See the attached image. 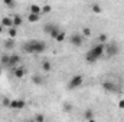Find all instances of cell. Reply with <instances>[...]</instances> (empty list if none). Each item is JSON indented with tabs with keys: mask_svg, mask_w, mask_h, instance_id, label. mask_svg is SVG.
<instances>
[{
	"mask_svg": "<svg viewBox=\"0 0 124 122\" xmlns=\"http://www.w3.org/2000/svg\"><path fill=\"white\" fill-rule=\"evenodd\" d=\"M87 122H97V119L94 118V119H91V121H87Z\"/></svg>",
	"mask_w": 124,
	"mask_h": 122,
	"instance_id": "34",
	"label": "cell"
},
{
	"mask_svg": "<svg viewBox=\"0 0 124 122\" xmlns=\"http://www.w3.org/2000/svg\"><path fill=\"white\" fill-rule=\"evenodd\" d=\"M42 70L43 72H51L52 70V63L49 61H43L42 62Z\"/></svg>",
	"mask_w": 124,
	"mask_h": 122,
	"instance_id": "15",
	"label": "cell"
},
{
	"mask_svg": "<svg viewBox=\"0 0 124 122\" xmlns=\"http://www.w3.org/2000/svg\"><path fill=\"white\" fill-rule=\"evenodd\" d=\"M15 46H16V40H15V39H10V37H9V39H6V40L3 42V47H4V49H13Z\"/></svg>",
	"mask_w": 124,
	"mask_h": 122,
	"instance_id": "12",
	"label": "cell"
},
{
	"mask_svg": "<svg viewBox=\"0 0 124 122\" xmlns=\"http://www.w3.org/2000/svg\"><path fill=\"white\" fill-rule=\"evenodd\" d=\"M55 40H56V42H59V43L63 42V40H65V32H61V33L56 36V39H55Z\"/></svg>",
	"mask_w": 124,
	"mask_h": 122,
	"instance_id": "29",
	"label": "cell"
},
{
	"mask_svg": "<svg viewBox=\"0 0 124 122\" xmlns=\"http://www.w3.org/2000/svg\"><path fill=\"white\" fill-rule=\"evenodd\" d=\"M0 25H1L3 27H9V29H10V27H13V19L6 16V17H3V19H1Z\"/></svg>",
	"mask_w": 124,
	"mask_h": 122,
	"instance_id": "11",
	"label": "cell"
},
{
	"mask_svg": "<svg viewBox=\"0 0 124 122\" xmlns=\"http://www.w3.org/2000/svg\"><path fill=\"white\" fill-rule=\"evenodd\" d=\"M23 50H25L26 53H33V52H32V47H31V45H29V42L23 45Z\"/></svg>",
	"mask_w": 124,
	"mask_h": 122,
	"instance_id": "30",
	"label": "cell"
},
{
	"mask_svg": "<svg viewBox=\"0 0 124 122\" xmlns=\"http://www.w3.org/2000/svg\"><path fill=\"white\" fill-rule=\"evenodd\" d=\"M4 6H6V7H10V9H13V7H16V6H17V3H16V1H12V0H4Z\"/></svg>",
	"mask_w": 124,
	"mask_h": 122,
	"instance_id": "23",
	"label": "cell"
},
{
	"mask_svg": "<svg viewBox=\"0 0 124 122\" xmlns=\"http://www.w3.org/2000/svg\"><path fill=\"white\" fill-rule=\"evenodd\" d=\"M26 122H35V119H29V121H26Z\"/></svg>",
	"mask_w": 124,
	"mask_h": 122,
	"instance_id": "35",
	"label": "cell"
},
{
	"mask_svg": "<svg viewBox=\"0 0 124 122\" xmlns=\"http://www.w3.org/2000/svg\"><path fill=\"white\" fill-rule=\"evenodd\" d=\"M82 83H84V76L82 75H74L68 82V89H77Z\"/></svg>",
	"mask_w": 124,
	"mask_h": 122,
	"instance_id": "3",
	"label": "cell"
},
{
	"mask_svg": "<svg viewBox=\"0 0 124 122\" xmlns=\"http://www.w3.org/2000/svg\"><path fill=\"white\" fill-rule=\"evenodd\" d=\"M118 108H120V109H124V99H121V101L118 102Z\"/></svg>",
	"mask_w": 124,
	"mask_h": 122,
	"instance_id": "32",
	"label": "cell"
},
{
	"mask_svg": "<svg viewBox=\"0 0 124 122\" xmlns=\"http://www.w3.org/2000/svg\"><path fill=\"white\" fill-rule=\"evenodd\" d=\"M19 63H20V56H19V55H12V56L9 58V66L17 68Z\"/></svg>",
	"mask_w": 124,
	"mask_h": 122,
	"instance_id": "9",
	"label": "cell"
},
{
	"mask_svg": "<svg viewBox=\"0 0 124 122\" xmlns=\"http://www.w3.org/2000/svg\"><path fill=\"white\" fill-rule=\"evenodd\" d=\"M105 52V45H101V43H97L95 46H93L87 53H85V61L88 63H95Z\"/></svg>",
	"mask_w": 124,
	"mask_h": 122,
	"instance_id": "1",
	"label": "cell"
},
{
	"mask_svg": "<svg viewBox=\"0 0 124 122\" xmlns=\"http://www.w3.org/2000/svg\"><path fill=\"white\" fill-rule=\"evenodd\" d=\"M3 29H4V27H3V26H1V25H0V34H1V33H3Z\"/></svg>",
	"mask_w": 124,
	"mask_h": 122,
	"instance_id": "33",
	"label": "cell"
},
{
	"mask_svg": "<svg viewBox=\"0 0 124 122\" xmlns=\"http://www.w3.org/2000/svg\"><path fill=\"white\" fill-rule=\"evenodd\" d=\"M59 33H61V30H59V27H58V26H55V29H54V30L51 32L49 34H51V37H54V39H56V36H58Z\"/></svg>",
	"mask_w": 124,
	"mask_h": 122,
	"instance_id": "26",
	"label": "cell"
},
{
	"mask_svg": "<svg viewBox=\"0 0 124 122\" xmlns=\"http://www.w3.org/2000/svg\"><path fill=\"white\" fill-rule=\"evenodd\" d=\"M51 10H52V6H51V4H45V6H42V13H43V14H48Z\"/></svg>",
	"mask_w": 124,
	"mask_h": 122,
	"instance_id": "25",
	"label": "cell"
},
{
	"mask_svg": "<svg viewBox=\"0 0 124 122\" xmlns=\"http://www.w3.org/2000/svg\"><path fill=\"white\" fill-rule=\"evenodd\" d=\"M101 86H102V89L105 92H116L117 91V86H116L111 81H104V82L101 83Z\"/></svg>",
	"mask_w": 124,
	"mask_h": 122,
	"instance_id": "7",
	"label": "cell"
},
{
	"mask_svg": "<svg viewBox=\"0 0 124 122\" xmlns=\"http://www.w3.org/2000/svg\"><path fill=\"white\" fill-rule=\"evenodd\" d=\"M35 122H45V115H42V114H38V115H35Z\"/></svg>",
	"mask_w": 124,
	"mask_h": 122,
	"instance_id": "27",
	"label": "cell"
},
{
	"mask_svg": "<svg viewBox=\"0 0 124 122\" xmlns=\"http://www.w3.org/2000/svg\"><path fill=\"white\" fill-rule=\"evenodd\" d=\"M82 36H85V37H90L91 34H93V32H91V29L90 27H82V33H81Z\"/></svg>",
	"mask_w": 124,
	"mask_h": 122,
	"instance_id": "24",
	"label": "cell"
},
{
	"mask_svg": "<svg viewBox=\"0 0 124 122\" xmlns=\"http://www.w3.org/2000/svg\"><path fill=\"white\" fill-rule=\"evenodd\" d=\"M91 10H93L94 13H101V12H102L101 6H100L98 3H93V4H91Z\"/></svg>",
	"mask_w": 124,
	"mask_h": 122,
	"instance_id": "20",
	"label": "cell"
},
{
	"mask_svg": "<svg viewBox=\"0 0 124 122\" xmlns=\"http://www.w3.org/2000/svg\"><path fill=\"white\" fill-rule=\"evenodd\" d=\"M29 13H33V14L40 16V14H42V7H40L39 4L33 3V4H31V6H29Z\"/></svg>",
	"mask_w": 124,
	"mask_h": 122,
	"instance_id": "10",
	"label": "cell"
},
{
	"mask_svg": "<svg viewBox=\"0 0 124 122\" xmlns=\"http://www.w3.org/2000/svg\"><path fill=\"white\" fill-rule=\"evenodd\" d=\"M55 26H56L55 23H46V25L43 26V30H45V33H48V34H49L51 32L55 29Z\"/></svg>",
	"mask_w": 124,
	"mask_h": 122,
	"instance_id": "18",
	"label": "cell"
},
{
	"mask_svg": "<svg viewBox=\"0 0 124 122\" xmlns=\"http://www.w3.org/2000/svg\"><path fill=\"white\" fill-rule=\"evenodd\" d=\"M104 53L107 55V58H114V56H117V55L120 53V46H118L116 42L107 43V45H105V52H104Z\"/></svg>",
	"mask_w": 124,
	"mask_h": 122,
	"instance_id": "2",
	"label": "cell"
},
{
	"mask_svg": "<svg viewBox=\"0 0 124 122\" xmlns=\"http://www.w3.org/2000/svg\"><path fill=\"white\" fill-rule=\"evenodd\" d=\"M26 106V101L25 99H12L10 102V108L12 109H23Z\"/></svg>",
	"mask_w": 124,
	"mask_h": 122,
	"instance_id": "6",
	"label": "cell"
},
{
	"mask_svg": "<svg viewBox=\"0 0 124 122\" xmlns=\"http://www.w3.org/2000/svg\"><path fill=\"white\" fill-rule=\"evenodd\" d=\"M9 58H10V56L3 55V56L0 58V63H1V65H9Z\"/></svg>",
	"mask_w": 124,
	"mask_h": 122,
	"instance_id": "28",
	"label": "cell"
},
{
	"mask_svg": "<svg viewBox=\"0 0 124 122\" xmlns=\"http://www.w3.org/2000/svg\"><path fill=\"white\" fill-rule=\"evenodd\" d=\"M39 17H40V16H38V14H33V13H29V14H28V20H29L31 23L39 22Z\"/></svg>",
	"mask_w": 124,
	"mask_h": 122,
	"instance_id": "19",
	"label": "cell"
},
{
	"mask_svg": "<svg viewBox=\"0 0 124 122\" xmlns=\"http://www.w3.org/2000/svg\"><path fill=\"white\" fill-rule=\"evenodd\" d=\"M13 75H15L17 79H22V78H25V75H26V69H25L23 66L13 68Z\"/></svg>",
	"mask_w": 124,
	"mask_h": 122,
	"instance_id": "8",
	"label": "cell"
},
{
	"mask_svg": "<svg viewBox=\"0 0 124 122\" xmlns=\"http://www.w3.org/2000/svg\"><path fill=\"white\" fill-rule=\"evenodd\" d=\"M22 23H23L22 16H20V14H15V16H13V27H19Z\"/></svg>",
	"mask_w": 124,
	"mask_h": 122,
	"instance_id": "13",
	"label": "cell"
},
{
	"mask_svg": "<svg viewBox=\"0 0 124 122\" xmlns=\"http://www.w3.org/2000/svg\"><path fill=\"white\" fill-rule=\"evenodd\" d=\"M95 118V112H94L93 109H87L85 112H84V119L85 121H91Z\"/></svg>",
	"mask_w": 124,
	"mask_h": 122,
	"instance_id": "14",
	"label": "cell"
},
{
	"mask_svg": "<svg viewBox=\"0 0 124 122\" xmlns=\"http://www.w3.org/2000/svg\"><path fill=\"white\" fill-rule=\"evenodd\" d=\"M71 43L75 46V47H81L82 43H84V36L81 33H74L71 34Z\"/></svg>",
	"mask_w": 124,
	"mask_h": 122,
	"instance_id": "5",
	"label": "cell"
},
{
	"mask_svg": "<svg viewBox=\"0 0 124 122\" xmlns=\"http://www.w3.org/2000/svg\"><path fill=\"white\" fill-rule=\"evenodd\" d=\"M62 109H63V112H72L74 111V105L72 103H69V102H65V103H62Z\"/></svg>",
	"mask_w": 124,
	"mask_h": 122,
	"instance_id": "17",
	"label": "cell"
},
{
	"mask_svg": "<svg viewBox=\"0 0 124 122\" xmlns=\"http://www.w3.org/2000/svg\"><path fill=\"white\" fill-rule=\"evenodd\" d=\"M29 45H31L33 53H42V52H45V49H46V43L42 42V40H31Z\"/></svg>",
	"mask_w": 124,
	"mask_h": 122,
	"instance_id": "4",
	"label": "cell"
},
{
	"mask_svg": "<svg viewBox=\"0 0 124 122\" xmlns=\"http://www.w3.org/2000/svg\"><path fill=\"white\" fill-rule=\"evenodd\" d=\"M10 102H12V99H9V98H3V101H1L3 106H7V108H10Z\"/></svg>",
	"mask_w": 124,
	"mask_h": 122,
	"instance_id": "31",
	"label": "cell"
},
{
	"mask_svg": "<svg viewBox=\"0 0 124 122\" xmlns=\"http://www.w3.org/2000/svg\"><path fill=\"white\" fill-rule=\"evenodd\" d=\"M32 81H33L35 85H42V83H43V79H42L40 76H38V75H35V76L32 78Z\"/></svg>",
	"mask_w": 124,
	"mask_h": 122,
	"instance_id": "22",
	"label": "cell"
},
{
	"mask_svg": "<svg viewBox=\"0 0 124 122\" xmlns=\"http://www.w3.org/2000/svg\"><path fill=\"white\" fill-rule=\"evenodd\" d=\"M7 33H9V37H10V39H16V36H17V29H16V27H10Z\"/></svg>",
	"mask_w": 124,
	"mask_h": 122,
	"instance_id": "21",
	"label": "cell"
},
{
	"mask_svg": "<svg viewBox=\"0 0 124 122\" xmlns=\"http://www.w3.org/2000/svg\"><path fill=\"white\" fill-rule=\"evenodd\" d=\"M0 75H1V69H0Z\"/></svg>",
	"mask_w": 124,
	"mask_h": 122,
	"instance_id": "36",
	"label": "cell"
},
{
	"mask_svg": "<svg viewBox=\"0 0 124 122\" xmlns=\"http://www.w3.org/2000/svg\"><path fill=\"white\" fill-rule=\"evenodd\" d=\"M98 43L107 45V43H108V36H107L105 33H100V34H98Z\"/></svg>",
	"mask_w": 124,
	"mask_h": 122,
	"instance_id": "16",
	"label": "cell"
}]
</instances>
